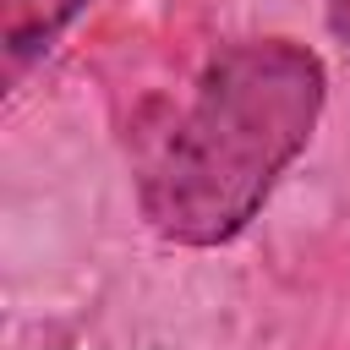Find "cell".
<instances>
[{"instance_id":"cell-1","label":"cell","mask_w":350,"mask_h":350,"mask_svg":"<svg viewBox=\"0 0 350 350\" xmlns=\"http://www.w3.org/2000/svg\"><path fill=\"white\" fill-rule=\"evenodd\" d=\"M323 98L328 71L306 44H224L202 66L191 98L142 148L137 197L148 224L175 246L235 241L312 142Z\"/></svg>"},{"instance_id":"cell-2","label":"cell","mask_w":350,"mask_h":350,"mask_svg":"<svg viewBox=\"0 0 350 350\" xmlns=\"http://www.w3.org/2000/svg\"><path fill=\"white\" fill-rule=\"evenodd\" d=\"M88 0H0V44L11 71H22L27 60H38L82 11Z\"/></svg>"},{"instance_id":"cell-3","label":"cell","mask_w":350,"mask_h":350,"mask_svg":"<svg viewBox=\"0 0 350 350\" xmlns=\"http://www.w3.org/2000/svg\"><path fill=\"white\" fill-rule=\"evenodd\" d=\"M323 11H328L334 38H339V44H350V0H323Z\"/></svg>"}]
</instances>
